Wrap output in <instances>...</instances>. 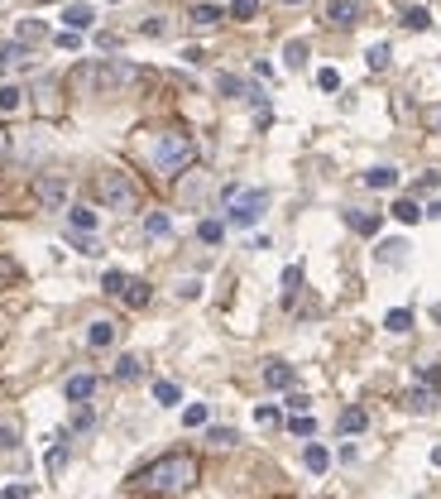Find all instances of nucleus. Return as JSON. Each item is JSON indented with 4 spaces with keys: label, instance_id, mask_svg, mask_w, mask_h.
Segmentation results:
<instances>
[{
    "label": "nucleus",
    "instance_id": "1",
    "mask_svg": "<svg viewBox=\"0 0 441 499\" xmlns=\"http://www.w3.org/2000/svg\"><path fill=\"white\" fill-rule=\"evenodd\" d=\"M192 480H197V461L187 451H168L154 466L139 471V485L154 490V495H183V490H192Z\"/></svg>",
    "mask_w": 441,
    "mask_h": 499
},
{
    "label": "nucleus",
    "instance_id": "2",
    "mask_svg": "<svg viewBox=\"0 0 441 499\" xmlns=\"http://www.w3.org/2000/svg\"><path fill=\"white\" fill-rule=\"evenodd\" d=\"M197 159V144L192 135H183V130H168V135L154 139V168L164 173V178H173V173H183V168Z\"/></svg>",
    "mask_w": 441,
    "mask_h": 499
},
{
    "label": "nucleus",
    "instance_id": "3",
    "mask_svg": "<svg viewBox=\"0 0 441 499\" xmlns=\"http://www.w3.org/2000/svg\"><path fill=\"white\" fill-rule=\"evenodd\" d=\"M139 77L135 63H120V58H101V63H86L77 72V82H86L91 91H115V86H130Z\"/></svg>",
    "mask_w": 441,
    "mask_h": 499
},
{
    "label": "nucleus",
    "instance_id": "4",
    "mask_svg": "<svg viewBox=\"0 0 441 499\" xmlns=\"http://www.w3.org/2000/svg\"><path fill=\"white\" fill-rule=\"evenodd\" d=\"M96 197L106 202L110 212H135V207H139V188H135V178H130V173H115V168L96 178Z\"/></svg>",
    "mask_w": 441,
    "mask_h": 499
},
{
    "label": "nucleus",
    "instance_id": "5",
    "mask_svg": "<svg viewBox=\"0 0 441 499\" xmlns=\"http://www.w3.org/2000/svg\"><path fill=\"white\" fill-rule=\"evenodd\" d=\"M264 207H269V193H264V188H249V193L230 197V212H225V216H230V226L245 231V226H254L259 216H264Z\"/></svg>",
    "mask_w": 441,
    "mask_h": 499
},
{
    "label": "nucleus",
    "instance_id": "6",
    "mask_svg": "<svg viewBox=\"0 0 441 499\" xmlns=\"http://www.w3.org/2000/svg\"><path fill=\"white\" fill-rule=\"evenodd\" d=\"M39 207L44 212H62L67 207V178L62 173H44L39 178Z\"/></svg>",
    "mask_w": 441,
    "mask_h": 499
},
{
    "label": "nucleus",
    "instance_id": "7",
    "mask_svg": "<svg viewBox=\"0 0 441 499\" xmlns=\"http://www.w3.org/2000/svg\"><path fill=\"white\" fill-rule=\"evenodd\" d=\"M327 20L336 29H350V25H360V5H355V0H331V5H327Z\"/></svg>",
    "mask_w": 441,
    "mask_h": 499
},
{
    "label": "nucleus",
    "instance_id": "8",
    "mask_svg": "<svg viewBox=\"0 0 441 499\" xmlns=\"http://www.w3.org/2000/svg\"><path fill=\"white\" fill-rule=\"evenodd\" d=\"M62 394H67L72 403H86V398L96 394V375H72V380L62 384Z\"/></svg>",
    "mask_w": 441,
    "mask_h": 499
},
{
    "label": "nucleus",
    "instance_id": "9",
    "mask_svg": "<svg viewBox=\"0 0 441 499\" xmlns=\"http://www.w3.org/2000/svg\"><path fill=\"white\" fill-rule=\"evenodd\" d=\"M91 20H96V10H91V5H67V10H62V25L72 29V34L91 29Z\"/></svg>",
    "mask_w": 441,
    "mask_h": 499
},
{
    "label": "nucleus",
    "instance_id": "10",
    "mask_svg": "<svg viewBox=\"0 0 441 499\" xmlns=\"http://www.w3.org/2000/svg\"><path fill=\"white\" fill-rule=\"evenodd\" d=\"M293 380H298V375H293V365H283V361H269V365H264V384H269V389H288Z\"/></svg>",
    "mask_w": 441,
    "mask_h": 499
},
{
    "label": "nucleus",
    "instance_id": "11",
    "mask_svg": "<svg viewBox=\"0 0 441 499\" xmlns=\"http://www.w3.org/2000/svg\"><path fill=\"white\" fill-rule=\"evenodd\" d=\"M29 63V44H20V39H15V44H0V72H5V67H25Z\"/></svg>",
    "mask_w": 441,
    "mask_h": 499
},
{
    "label": "nucleus",
    "instance_id": "12",
    "mask_svg": "<svg viewBox=\"0 0 441 499\" xmlns=\"http://www.w3.org/2000/svg\"><path fill=\"white\" fill-rule=\"evenodd\" d=\"M110 341H115V322H91V332H86V346H91V351H106Z\"/></svg>",
    "mask_w": 441,
    "mask_h": 499
},
{
    "label": "nucleus",
    "instance_id": "13",
    "mask_svg": "<svg viewBox=\"0 0 441 499\" xmlns=\"http://www.w3.org/2000/svg\"><path fill=\"white\" fill-rule=\"evenodd\" d=\"M120 298H125L130 307H149V298H154V293H149V283H144V278H130Z\"/></svg>",
    "mask_w": 441,
    "mask_h": 499
},
{
    "label": "nucleus",
    "instance_id": "14",
    "mask_svg": "<svg viewBox=\"0 0 441 499\" xmlns=\"http://www.w3.org/2000/svg\"><path fill=\"white\" fill-rule=\"evenodd\" d=\"M168 231H173L168 212H149V216H144V235H149V240H164Z\"/></svg>",
    "mask_w": 441,
    "mask_h": 499
},
{
    "label": "nucleus",
    "instance_id": "15",
    "mask_svg": "<svg viewBox=\"0 0 441 499\" xmlns=\"http://www.w3.org/2000/svg\"><path fill=\"white\" fill-rule=\"evenodd\" d=\"M345 221H350V231H360V235H374V231H379V216H374V212H345Z\"/></svg>",
    "mask_w": 441,
    "mask_h": 499
},
{
    "label": "nucleus",
    "instance_id": "16",
    "mask_svg": "<svg viewBox=\"0 0 441 499\" xmlns=\"http://www.w3.org/2000/svg\"><path fill=\"white\" fill-rule=\"evenodd\" d=\"M67 221H72V231H96V212L91 207H67Z\"/></svg>",
    "mask_w": 441,
    "mask_h": 499
},
{
    "label": "nucleus",
    "instance_id": "17",
    "mask_svg": "<svg viewBox=\"0 0 441 499\" xmlns=\"http://www.w3.org/2000/svg\"><path fill=\"white\" fill-rule=\"evenodd\" d=\"M384 327L393 336H403V332H413V312H408V307H393V312H388L384 317Z\"/></svg>",
    "mask_w": 441,
    "mask_h": 499
},
{
    "label": "nucleus",
    "instance_id": "18",
    "mask_svg": "<svg viewBox=\"0 0 441 499\" xmlns=\"http://www.w3.org/2000/svg\"><path fill=\"white\" fill-rule=\"evenodd\" d=\"M364 183H369V188H398V168H369V173H364Z\"/></svg>",
    "mask_w": 441,
    "mask_h": 499
},
{
    "label": "nucleus",
    "instance_id": "19",
    "mask_svg": "<svg viewBox=\"0 0 441 499\" xmlns=\"http://www.w3.org/2000/svg\"><path fill=\"white\" fill-rule=\"evenodd\" d=\"M432 403H437V394H432V384H417L413 394H408V408H413V413H427Z\"/></svg>",
    "mask_w": 441,
    "mask_h": 499
},
{
    "label": "nucleus",
    "instance_id": "20",
    "mask_svg": "<svg viewBox=\"0 0 441 499\" xmlns=\"http://www.w3.org/2000/svg\"><path fill=\"white\" fill-rule=\"evenodd\" d=\"M139 375H144V361H139V356H120V361H115V380H139Z\"/></svg>",
    "mask_w": 441,
    "mask_h": 499
},
{
    "label": "nucleus",
    "instance_id": "21",
    "mask_svg": "<svg viewBox=\"0 0 441 499\" xmlns=\"http://www.w3.org/2000/svg\"><path fill=\"white\" fill-rule=\"evenodd\" d=\"M364 427H369V413H364V408H345V413H341V432H364Z\"/></svg>",
    "mask_w": 441,
    "mask_h": 499
},
{
    "label": "nucleus",
    "instance_id": "22",
    "mask_svg": "<svg viewBox=\"0 0 441 499\" xmlns=\"http://www.w3.org/2000/svg\"><path fill=\"white\" fill-rule=\"evenodd\" d=\"M393 216L403 226H413V221H422V207H417L413 197H403V202H393Z\"/></svg>",
    "mask_w": 441,
    "mask_h": 499
},
{
    "label": "nucleus",
    "instance_id": "23",
    "mask_svg": "<svg viewBox=\"0 0 441 499\" xmlns=\"http://www.w3.org/2000/svg\"><path fill=\"white\" fill-rule=\"evenodd\" d=\"M379 259H384V264H403V259H408V245H403V240H384V245H379Z\"/></svg>",
    "mask_w": 441,
    "mask_h": 499
},
{
    "label": "nucleus",
    "instance_id": "24",
    "mask_svg": "<svg viewBox=\"0 0 441 499\" xmlns=\"http://www.w3.org/2000/svg\"><path fill=\"white\" fill-rule=\"evenodd\" d=\"M154 398H159V403H164V408H173V403H178V398H183V389L173 384V380H159V384H154Z\"/></svg>",
    "mask_w": 441,
    "mask_h": 499
},
{
    "label": "nucleus",
    "instance_id": "25",
    "mask_svg": "<svg viewBox=\"0 0 441 499\" xmlns=\"http://www.w3.org/2000/svg\"><path fill=\"white\" fill-rule=\"evenodd\" d=\"M303 461H307V471H317V475H322V471H327V466H331V456H327V446H317V442L307 446V456H303Z\"/></svg>",
    "mask_w": 441,
    "mask_h": 499
},
{
    "label": "nucleus",
    "instance_id": "26",
    "mask_svg": "<svg viewBox=\"0 0 441 499\" xmlns=\"http://www.w3.org/2000/svg\"><path fill=\"white\" fill-rule=\"evenodd\" d=\"M220 5H192V25H220Z\"/></svg>",
    "mask_w": 441,
    "mask_h": 499
},
{
    "label": "nucleus",
    "instance_id": "27",
    "mask_svg": "<svg viewBox=\"0 0 441 499\" xmlns=\"http://www.w3.org/2000/svg\"><path fill=\"white\" fill-rule=\"evenodd\" d=\"M197 235H202V245H220L225 226H220V221H202V226H197Z\"/></svg>",
    "mask_w": 441,
    "mask_h": 499
},
{
    "label": "nucleus",
    "instance_id": "28",
    "mask_svg": "<svg viewBox=\"0 0 441 499\" xmlns=\"http://www.w3.org/2000/svg\"><path fill=\"white\" fill-rule=\"evenodd\" d=\"M125 283H130V278L120 274V269H106V278H101V288H106L110 298H120V293H125Z\"/></svg>",
    "mask_w": 441,
    "mask_h": 499
},
{
    "label": "nucleus",
    "instance_id": "29",
    "mask_svg": "<svg viewBox=\"0 0 441 499\" xmlns=\"http://www.w3.org/2000/svg\"><path fill=\"white\" fill-rule=\"evenodd\" d=\"M183 427H206V403H187L183 408Z\"/></svg>",
    "mask_w": 441,
    "mask_h": 499
},
{
    "label": "nucleus",
    "instance_id": "30",
    "mask_svg": "<svg viewBox=\"0 0 441 499\" xmlns=\"http://www.w3.org/2000/svg\"><path fill=\"white\" fill-rule=\"evenodd\" d=\"M20 101H25L20 86H0V111H20Z\"/></svg>",
    "mask_w": 441,
    "mask_h": 499
},
{
    "label": "nucleus",
    "instance_id": "31",
    "mask_svg": "<svg viewBox=\"0 0 441 499\" xmlns=\"http://www.w3.org/2000/svg\"><path fill=\"white\" fill-rule=\"evenodd\" d=\"M283 58H288V67H303V63H307V44H303V39H293V44L283 48Z\"/></svg>",
    "mask_w": 441,
    "mask_h": 499
},
{
    "label": "nucleus",
    "instance_id": "32",
    "mask_svg": "<svg viewBox=\"0 0 441 499\" xmlns=\"http://www.w3.org/2000/svg\"><path fill=\"white\" fill-rule=\"evenodd\" d=\"M206 442H211V446H235L240 437H235V427H211V432H206Z\"/></svg>",
    "mask_w": 441,
    "mask_h": 499
},
{
    "label": "nucleus",
    "instance_id": "33",
    "mask_svg": "<svg viewBox=\"0 0 441 499\" xmlns=\"http://www.w3.org/2000/svg\"><path fill=\"white\" fill-rule=\"evenodd\" d=\"M298 283H303V269H298V264H288V269H283V298H293V293H298Z\"/></svg>",
    "mask_w": 441,
    "mask_h": 499
},
{
    "label": "nucleus",
    "instance_id": "34",
    "mask_svg": "<svg viewBox=\"0 0 441 499\" xmlns=\"http://www.w3.org/2000/svg\"><path fill=\"white\" fill-rule=\"evenodd\" d=\"M403 25H408V29H427V25H432V15H427L422 5H413V10L403 15Z\"/></svg>",
    "mask_w": 441,
    "mask_h": 499
},
{
    "label": "nucleus",
    "instance_id": "35",
    "mask_svg": "<svg viewBox=\"0 0 441 499\" xmlns=\"http://www.w3.org/2000/svg\"><path fill=\"white\" fill-rule=\"evenodd\" d=\"M364 63H369L374 72H379V67H388V44H374V48L364 53Z\"/></svg>",
    "mask_w": 441,
    "mask_h": 499
},
{
    "label": "nucleus",
    "instance_id": "36",
    "mask_svg": "<svg viewBox=\"0 0 441 499\" xmlns=\"http://www.w3.org/2000/svg\"><path fill=\"white\" fill-rule=\"evenodd\" d=\"M254 10H259V0H230V15L235 20H254Z\"/></svg>",
    "mask_w": 441,
    "mask_h": 499
},
{
    "label": "nucleus",
    "instance_id": "37",
    "mask_svg": "<svg viewBox=\"0 0 441 499\" xmlns=\"http://www.w3.org/2000/svg\"><path fill=\"white\" fill-rule=\"evenodd\" d=\"M288 432H293V437H312V432H317V422H312V417H293V422H288Z\"/></svg>",
    "mask_w": 441,
    "mask_h": 499
},
{
    "label": "nucleus",
    "instance_id": "38",
    "mask_svg": "<svg viewBox=\"0 0 441 499\" xmlns=\"http://www.w3.org/2000/svg\"><path fill=\"white\" fill-rule=\"evenodd\" d=\"M34 39H44V25H39V20H25V25H20V44H34Z\"/></svg>",
    "mask_w": 441,
    "mask_h": 499
},
{
    "label": "nucleus",
    "instance_id": "39",
    "mask_svg": "<svg viewBox=\"0 0 441 499\" xmlns=\"http://www.w3.org/2000/svg\"><path fill=\"white\" fill-rule=\"evenodd\" d=\"M317 86H322V91H336V86H341V72H336V67H322V72H317Z\"/></svg>",
    "mask_w": 441,
    "mask_h": 499
},
{
    "label": "nucleus",
    "instance_id": "40",
    "mask_svg": "<svg viewBox=\"0 0 441 499\" xmlns=\"http://www.w3.org/2000/svg\"><path fill=\"white\" fill-rule=\"evenodd\" d=\"M62 461H67V451H62V437H58V446L48 451V471H62Z\"/></svg>",
    "mask_w": 441,
    "mask_h": 499
},
{
    "label": "nucleus",
    "instance_id": "41",
    "mask_svg": "<svg viewBox=\"0 0 441 499\" xmlns=\"http://www.w3.org/2000/svg\"><path fill=\"white\" fill-rule=\"evenodd\" d=\"M254 417H259V422L269 427V422H278V408H274V403H264V408H254Z\"/></svg>",
    "mask_w": 441,
    "mask_h": 499
},
{
    "label": "nucleus",
    "instance_id": "42",
    "mask_svg": "<svg viewBox=\"0 0 441 499\" xmlns=\"http://www.w3.org/2000/svg\"><path fill=\"white\" fill-rule=\"evenodd\" d=\"M77 249H82V254H91V259H96V254H101V245H96V240H91V235H82V240H77Z\"/></svg>",
    "mask_w": 441,
    "mask_h": 499
},
{
    "label": "nucleus",
    "instance_id": "43",
    "mask_svg": "<svg viewBox=\"0 0 441 499\" xmlns=\"http://www.w3.org/2000/svg\"><path fill=\"white\" fill-rule=\"evenodd\" d=\"M0 446H15V427H0Z\"/></svg>",
    "mask_w": 441,
    "mask_h": 499
},
{
    "label": "nucleus",
    "instance_id": "44",
    "mask_svg": "<svg viewBox=\"0 0 441 499\" xmlns=\"http://www.w3.org/2000/svg\"><path fill=\"white\" fill-rule=\"evenodd\" d=\"M5 149H10V135H5V130H0V159H5Z\"/></svg>",
    "mask_w": 441,
    "mask_h": 499
},
{
    "label": "nucleus",
    "instance_id": "45",
    "mask_svg": "<svg viewBox=\"0 0 441 499\" xmlns=\"http://www.w3.org/2000/svg\"><path fill=\"white\" fill-rule=\"evenodd\" d=\"M427 212H432V216H441V202H432V207H427Z\"/></svg>",
    "mask_w": 441,
    "mask_h": 499
},
{
    "label": "nucleus",
    "instance_id": "46",
    "mask_svg": "<svg viewBox=\"0 0 441 499\" xmlns=\"http://www.w3.org/2000/svg\"><path fill=\"white\" fill-rule=\"evenodd\" d=\"M432 466H441V446H437V451H432Z\"/></svg>",
    "mask_w": 441,
    "mask_h": 499
},
{
    "label": "nucleus",
    "instance_id": "47",
    "mask_svg": "<svg viewBox=\"0 0 441 499\" xmlns=\"http://www.w3.org/2000/svg\"><path fill=\"white\" fill-rule=\"evenodd\" d=\"M278 5H303V0H278Z\"/></svg>",
    "mask_w": 441,
    "mask_h": 499
},
{
    "label": "nucleus",
    "instance_id": "48",
    "mask_svg": "<svg viewBox=\"0 0 441 499\" xmlns=\"http://www.w3.org/2000/svg\"><path fill=\"white\" fill-rule=\"evenodd\" d=\"M437 135H441V111H437Z\"/></svg>",
    "mask_w": 441,
    "mask_h": 499
},
{
    "label": "nucleus",
    "instance_id": "49",
    "mask_svg": "<svg viewBox=\"0 0 441 499\" xmlns=\"http://www.w3.org/2000/svg\"><path fill=\"white\" fill-rule=\"evenodd\" d=\"M110 5H115V0H110Z\"/></svg>",
    "mask_w": 441,
    "mask_h": 499
}]
</instances>
